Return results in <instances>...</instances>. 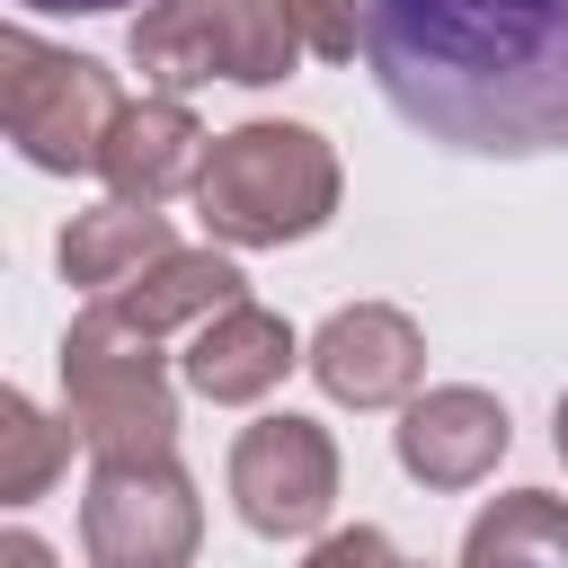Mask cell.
I'll use <instances>...</instances> for the list:
<instances>
[{
	"label": "cell",
	"instance_id": "cell-3",
	"mask_svg": "<svg viewBox=\"0 0 568 568\" xmlns=\"http://www.w3.org/2000/svg\"><path fill=\"white\" fill-rule=\"evenodd\" d=\"M62 417L89 453H169L178 444V390L160 364V337L124 320L106 293L62 337Z\"/></svg>",
	"mask_w": 568,
	"mask_h": 568
},
{
	"label": "cell",
	"instance_id": "cell-15",
	"mask_svg": "<svg viewBox=\"0 0 568 568\" xmlns=\"http://www.w3.org/2000/svg\"><path fill=\"white\" fill-rule=\"evenodd\" d=\"M71 417H44L27 390H0V506H36L71 462Z\"/></svg>",
	"mask_w": 568,
	"mask_h": 568
},
{
	"label": "cell",
	"instance_id": "cell-8",
	"mask_svg": "<svg viewBox=\"0 0 568 568\" xmlns=\"http://www.w3.org/2000/svg\"><path fill=\"white\" fill-rule=\"evenodd\" d=\"M311 382L337 408H399L426 382V328L399 302H346L311 337Z\"/></svg>",
	"mask_w": 568,
	"mask_h": 568
},
{
	"label": "cell",
	"instance_id": "cell-5",
	"mask_svg": "<svg viewBox=\"0 0 568 568\" xmlns=\"http://www.w3.org/2000/svg\"><path fill=\"white\" fill-rule=\"evenodd\" d=\"M115 115H124V89H115L106 62L62 53V44H44V36H27V27L0 36V124H9L18 160L53 169V178L98 169Z\"/></svg>",
	"mask_w": 568,
	"mask_h": 568
},
{
	"label": "cell",
	"instance_id": "cell-9",
	"mask_svg": "<svg viewBox=\"0 0 568 568\" xmlns=\"http://www.w3.org/2000/svg\"><path fill=\"white\" fill-rule=\"evenodd\" d=\"M399 470L417 479V488H479L497 462H506V444H515V426H506V399L497 390H479V382H444V390H417L408 408H399Z\"/></svg>",
	"mask_w": 568,
	"mask_h": 568
},
{
	"label": "cell",
	"instance_id": "cell-12",
	"mask_svg": "<svg viewBox=\"0 0 568 568\" xmlns=\"http://www.w3.org/2000/svg\"><path fill=\"white\" fill-rule=\"evenodd\" d=\"M178 240H169V222H160V204H133V195H115V204H98V213H71V231L53 240V257H62V275L80 284V293H124L151 257H169Z\"/></svg>",
	"mask_w": 568,
	"mask_h": 568
},
{
	"label": "cell",
	"instance_id": "cell-2",
	"mask_svg": "<svg viewBox=\"0 0 568 568\" xmlns=\"http://www.w3.org/2000/svg\"><path fill=\"white\" fill-rule=\"evenodd\" d=\"M337 151L311 133V124H284V115H248L231 133L204 142V169H195V213L222 248H284V240H311L328 231L337 213Z\"/></svg>",
	"mask_w": 568,
	"mask_h": 568
},
{
	"label": "cell",
	"instance_id": "cell-11",
	"mask_svg": "<svg viewBox=\"0 0 568 568\" xmlns=\"http://www.w3.org/2000/svg\"><path fill=\"white\" fill-rule=\"evenodd\" d=\"M195 169H204V124L186 115V98L178 89H160L142 106L124 98V115H115V133L98 151V178L115 195H133V204H169L178 186H195Z\"/></svg>",
	"mask_w": 568,
	"mask_h": 568
},
{
	"label": "cell",
	"instance_id": "cell-13",
	"mask_svg": "<svg viewBox=\"0 0 568 568\" xmlns=\"http://www.w3.org/2000/svg\"><path fill=\"white\" fill-rule=\"evenodd\" d=\"M240 266L222 257V248H169V257H151L124 293H106L124 320H142L151 337H169V328H204L213 311H231L240 302Z\"/></svg>",
	"mask_w": 568,
	"mask_h": 568
},
{
	"label": "cell",
	"instance_id": "cell-1",
	"mask_svg": "<svg viewBox=\"0 0 568 568\" xmlns=\"http://www.w3.org/2000/svg\"><path fill=\"white\" fill-rule=\"evenodd\" d=\"M390 115L470 160L568 142V0H364Z\"/></svg>",
	"mask_w": 568,
	"mask_h": 568
},
{
	"label": "cell",
	"instance_id": "cell-19",
	"mask_svg": "<svg viewBox=\"0 0 568 568\" xmlns=\"http://www.w3.org/2000/svg\"><path fill=\"white\" fill-rule=\"evenodd\" d=\"M550 444H559V462H568V390H559V417H550Z\"/></svg>",
	"mask_w": 568,
	"mask_h": 568
},
{
	"label": "cell",
	"instance_id": "cell-14",
	"mask_svg": "<svg viewBox=\"0 0 568 568\" xmlns=\"http://www.w3.org/2000/svg\"><path fill=\"white\" fill-rule=\"evenodd\" d=\"M462 559H470V568H515V559L568 568V506H559L550 488H515V497H497V506L462 532Z\"/></svg>",
	"mask_w": 568,
	"mask_h": 568
},
{
	"label": "cell",
	"instance_id": "cell-17",
	"mask_svg": "<svg viewBox=\"0 0 568 568\" xmlns=\"http://www.w3.org/2000/svg\"><path fill=\"white\" fill-rule=\"evenodd\" d=\"M346 559H390V541H382V532H337V541H320V568H346Z\"/></svg>",
	"mask_w": 568,
	"mask_h": 568
},
{
	"label": "cell",
	"instance_id": "cell-18",
	"mask_svg": "<svg viewBox=\"0 0 568 568\" xmlns=\"http://www.w3.org/2000/svg\"><path fill=\"white\" fill-rule=\"evenodd\" d=\"M36 18H106V9H133V0H18Z\"/></svg>",
	"mask_w": 568,
	"mask_h": 568
},
{
	"label": "cell",
	"instance_id": "cell-7",
	"mask_svg": "<svg viewBox=\"0 0 568 568\" xmlns=\"http://www.w3.org/2000/svg\"><path fill=\"white\" fill-rule=\"evenodd\" d=\"M231 506L266 541H311L337 506V444L311 417H257L231 444Z\"/></svg>",
	"mask_w": 568,
	"mask_h": 568
},
{
	"label": "cell",
	"instance_id": "cell-6",
	"mask_svg": "<svg viewBox=\"0 0 568 568\" xmlns=\"http://www.w3.org/2000/svg\"><path fill=\"white\" fill-rule=\"evenodd\" d=\"M204 541L195 479L178 453H98L89 497H80V550L98 568H178Z\"/></svg>",
	"mask_w": 568,
	"mask_h": 568
},
{
	"label": "cell",
	"instance_id": "cell-16",
	"mask_svg": "<svg viewBox=\"0 0 568 568\" xmlns=\"http://www.w3.org/2000/svg\"><path fill=\"white\" fill-rule=\"evenodd\" d=\"M293 27H302V53H320V62L364 53V9L355 0H293Z\"/></svg>",
	"mask_w": 568,
	"mask_h": 568
},
{
	"label": "cell",
	"instance_id": "cell-10",
	"mask_svg": "<svg viewBox=\"0 0 568 568\" xmlns=\"http://www.w3.org/2000/svg\"><path fill=\"white\" fill-rule=\"evenodd\" d=\"M293 364H302L293 328H284L275 311H257L248 293H240L231 311H213V320L186 337V390H204L213 408H248V399H266Z\"/></svg>",
	"mask_w": 568,
	"mask_h": 568
},
{
	"label": "cell",
	"instance_id": "cell-4",
	"mask_svg": "<svg viewBox=\"0 0 568 568\" xmlns=\"http://www.w3.org/2000/svg\"><path fill=\"white\" fill-rule=\"evenodd\" d=\"M124 53L151 89H178V98L204 80L266 89L293 71L302 27H293V0H142Z\"/></svg>",
	"mask_w": 568,
	"mask_h": 568
}]
</instances>
